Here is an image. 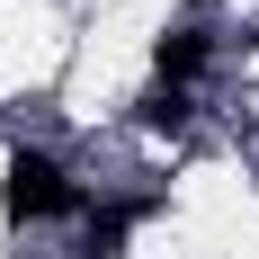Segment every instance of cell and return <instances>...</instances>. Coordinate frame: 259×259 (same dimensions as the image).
<instances>
[{
	"label": "cell",
	"mask_w": 259,
	"mask_h": 259,
	"mask_svg": "<svg viewBox=\"0 0 259 259\" xmlns=\"http://www.w3.org/2000/svg\"><path fill=\"white\" fill-rule=\"evenodd\" d=\"M0 206H9V224H45V214H63V206H72V188H63V170H54L45 152H9Z\"/></svg>",
	"instance_id": "6da1fadb"
},
{
	"label": "cell",
	"mask_w": 259,
	"mask_h": 259,
	"mask_svg": "<svg viewBox=\"0 0 259 259\" xmlns=\"http://www.w3.org/2000/svg\"><path fill=\"white\" fill-rule=\"evenodd\" d=\"M161 80H170V90H188V80L206 72V36H197V27H179V36H161Z\"/></svg>",
	"instance_id": "7a4b0ae2"
},
{
	"label": "cell",
	"mask_w": 259,
	"mask_h": 259,
	"mask_svg": "<svg viewBox=\"0 0 259 259\" xmlns=\"http://www.w3.org/2000/svg\"><path fill=\"white\" fill-rule=\"evenodd\" d=\"M143 125H152V134H179V125H188V90L152 80V90H143Z\"/></svg>",
	"instance_id": "3957f363"
}]
</instances>
